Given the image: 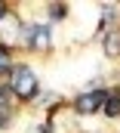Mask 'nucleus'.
Returning a JSON list of instances; mask_svg holds the SVG:
<instances>
[{"label":"nucleus","mask_w":120,"mask_h":133,"mask_svg":"<svg viewBox=\"0 0 120 133\" xmlns=\"http://www.w3.org/2000/svg\"><path fill=\"white\" fill-rule=\"evenodd\" d=\"M49 12H52V19H65V16H68V6H62V3H49Z\"/></svg>","instance_id":"7"},{"label":"nucleus","mask_w":120,"mask_h":133,"mask_svg":"<svg viewBox=\"0 0 120 133\" xmlns=\"http://www.w3.org/2000/svg\"><path fill=\"white\" fill-rule=\"evenodd\" d=\"M102 108H105L108 118H117V115H120V87L105 93V105H102Z\"/></svg>","instance_id":"4"},{"label":"nucleus","mask_w":120,"mask_h":133,"mask_svg":"<svg viewBox=\"0 0 120 133\" xmlns=\"http://www.w3.org/2000/svg\"><path fill=\"white\" fill-rule=\"evenodd\" d=\"M3 19H6V6L0 3V22H3Z\"/></svg>","instance_id":"8"},{"label":"nucleus","mask_w":120,"mask_h":133,"mask_svg":"<svg viewBox=\"0 0 120 133\" xmlns=\"http://www.w3.org/2000/svg\"><path fill=\"white\" fill-rule=\"evenodd\" d=\"M9 68H12V59H9V50H6V46L0 43V74H3V71H9Z\"/></svg>","instance_id":"6"},{"label":"nucleus","mask_w":120,"mask_h":133,"mask_svg":"<svg viewBox=\"0 0 120 133\" xmlns=\"http://www.w3.org/2000/svg\"><path fill=\"white\" fill-rule=\"evenodd\" d=\"M25 37H28V46L31 50H49L52 46V40H49V28H28L25 31Z\"/></svg>","instance_id":"3"},{"label":"nucleus","mask_w":120,"mask_h":133,"mask_svg":"<svg viewBox=\"0 0 120 133\" xmlns=\"http://www.w3.org/2000/svg\"><path fill=\"white\" fill-rule=\"evenodd\" d=\"M105 105V90H86L74 99V111L77 115H95Z\"/></svg>","instance_id":"2"},{"label":"nucleus","mask_w":120,"mask_h":133,"mask_svg":"<svg viewBox=\"0 0 120 133\" xmlns=\"http://www.w3.org/2000/svg\"><path fill=\"white\" fill-rule=\"evenodd\" d=\"M105 56L108 59L120 56V31H108L105 34Z\"/></svg>","instance_id":"5"},{"label":"nucleus","mask_w":120,"mask_h":133,"mask_svg":"<svg viewBox=\"0 0 120 133\" xmlns=\"http://www.w3.org/2000/svg\"><path fill=\"white\" fill-rule=\"evenodd\" d=\"M9 90L16 99H34L37 96V74L28 65H12L9 68Z\"/></svg>","instance_id":"1"}]
</instances>
